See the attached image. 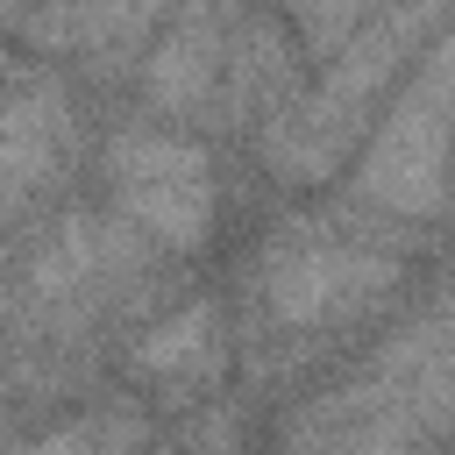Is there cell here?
Segmentation results:
<instances>
[{
	"mask_svg": "<svg viewBox=\"0 0 455 455\" xmlns=\"http://www.w3.org/2000/svg\"><path fill=\"white\" fill-rule=\"evenodd\" d=\"M121 199L149 220V228H164V235H178V242H199V220H206V171H199V156L192 149H171V142H121Z\"/></svg>",
	"mask_w": 455,
	"mask_h": 455,
	"instance_id": "1",
	"label": "cell"
},
{
	"mask_svg": "<svg viewBox=\"0 0 455 455\" xmlns=\"http://www.w3.org/2000/svg\"><path fill=\"white\" fill-rule=\"evenodd\" d=\"M36 455H78V441H43Z\"/></svg>",
	"mask_w": 455,
	"mask_h": 455,
	"instance_id": "2",
	"label": "cell"
}]
</instances>
